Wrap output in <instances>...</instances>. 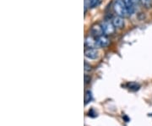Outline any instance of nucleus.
<instances>
[{"mask_svg":"<svg viewBox=\"0 0 152 126\" xmlns=\"http://www.w3.org/2000/svg\"><path fill=\"white\" fill-rule=\"evenodd\" d=\"M113 9H114L115 13L117 14V15H118V16L124 18V17H126L128 15V12H127L126 7H125L123 0H117L114 3Z\"/></svg>","mask_w":152,"mask_h":126,"instance_id":"f257e3e1","label":"nucleus"},{"mask_svg":"<svg viewBox=\"0 0 152 126\" xmlns=\"http://www.w3.org/2000/svg\"><path fill=\"white\" fill-rule=\"evenodd\" d=\"M101 26H102L104 34H106V35H112V34H113L114 32H115V28H116L113 25L112 22H110V21H104L102 23Z\"/></svg>","mask_w":152,"mask_h":126,"instance_id":"f03ea898","label":"nucleus"},{"mask_svg":"<svg viewBox=\"0 0 152 126\" xmlns=\"http://www.w3.org/2000/svg\"><path fill=\"white\" fill-rule=\"evenodd\" d=\"M84 45L88 48H96L98 47L96 39H95L94 37L91 36H88L85 38V40H84Z\"/></svg>","mask_w":152,"mask_h":126,"instance_id":"7ed1b4c3","label":"nucleus"},{"mask_svg":"<svg viewBox=\"0 0 152 126\" xmlns=\"http://www.w3.org/2000/svg\"><path fill=\"white\" fill-rule=\"evenodd\" d=\"M91 32L93 36H96V37H99L103 35L104 32H103V29H102V26L100 25L99 24H96V25H93L91 26Z\"/></svg>","mask_w":152,"mask_h":126,"instance_id":"20e7f679","label":"nucleus"},{"mask_svg":"<svg viewBox=\"0 0 152 126\" xmlns=\"http://www.w3.org/2000/svg\"><path fill=\"white\" fill-rule=\"evenodd\" d=\"M84 56L89 59H96L98 58V52L96 48H86L84 50Z\"/></svg>","mask_w":152,"mask_h":126,"instance_id":"39448f33","label":"nucleus"},{"mask_svg":"<svg viewBox=\"0 0 152 126\" xmlns=\"http://www.w3.org/2000/svg\"><path fill=\"white\" fill-rule=\"evenodd\" d=\"M96 42H97L98 47H101V48H106L110 43L109 39L106 36H103V35L96 38Z\"/></svg>","mask_w":152,"mask_h":126,"instance_id":"423d86ee","label":"nucleus"},{"mask_svg":"<svg viewBox=\"0 0 152 126\" xmlns=\"http://www.w3.org/2000/svg\"><path fill=\"white\" fill-rule=\"evenodd\" d=\"M112 22L113 25H114L116 28H118V29L123 28V26H124V20H123V18L121 16H118V15L113 17Z\"/></svg>","mask_w":152,"mask_h":126,"instance_id":"0eeeda50","label":"nucleus"},{"mask_svg":"<svg viewBox=\"0 0 152 126\" xmlns=\"http://www.w3.org/2000/svg\"><path fill=\"white\" fill-rule=\"evenodd\" d=\"M125 7H126L128 15H133L135 12V4L132 0H123Z\"/></svg>","mask_w":152,"mask_h":126,"instance_id":"6e6552de","label":"nucleus"},{"mask_svg":"<svg viewBox=\"0 0 152 126\" xmlns=\"http://www.w3.org/2000/svg\"><path fill=\"white\" fill-rule=\"evenodd\" d=\"M91 100H92V94H91V92L86 91L85 93H84V105L88 104Z\"/></svg>","mask_w":152,"mask_h":126,"instance_id":"1a4fd4ad","label":"nucleus"},{"mask_svg":"<svg viewBox=\"0 0 152 126\" xmlns=\"http://www.w3.org/2000/svg\"><path fill=\"white\" fill-rule=\"evenodd\" d=\"M143 5H144L146 8H150V6L151 5L152 0H141Z\"/></svg>","mask_w":152,"mask_h":126,"instance_id":"9d476101","label":"nucleus"},{"mask_svg":"<svg viewBox=\"0 0 152 126\" xmlns=\"http://www.w3.org/2000/svg\"><path fill=\"white\" fill-rule=\"evenodd\" d=\"M139 88V85H137L136 83H131V84L129 85V89H131V90H138Z\"/></svg>","mask_w":152,"mask_h":126,"instance_id":"9b49d317","label":"nucleus"},{"mask_svg":"<svg viewBox=\"0 0 152 126\" xmlns=\"http://www.w3.org/2000/svg\"><path fill=\"white\" fill-rule=\"evenodd\" d=\"M98 2H99V0H91V2H90L91 8H94V7L97 6L98 5Z\"/></svg>","mask_w":152,"mask_h":126,"instance_id":"f8f14e48","label":"nucleus"},{"mask_svg":"<svg viewBox=\"0 0 152 126\" xmlns=\"http://www.w3.org/2000/svg\"><path fill=\"white\" fill-rule=\"evenodd\" d=\"M91 69H91V66L89 65V64L85 62V63H84V71H85V72H90Z\"/></svg>","mask_w":152,"mask_h":126,"instance_id":"ddd939ff","label":"nucleus"},{"mask_svg":"<svg viewBox=\"0 0 152 126\" xmlns=\"http://www.w3.org/2000/svg\"><path fill=\"white\" fill-rule=\"evenodd\" d=\"M133 1V3L135 4H139V2H141V0H132Z\"/></svg>","mask_w":152,"mask_h":126,"instance_id":"4468645a","label":"nucleus"}]
</instances>
